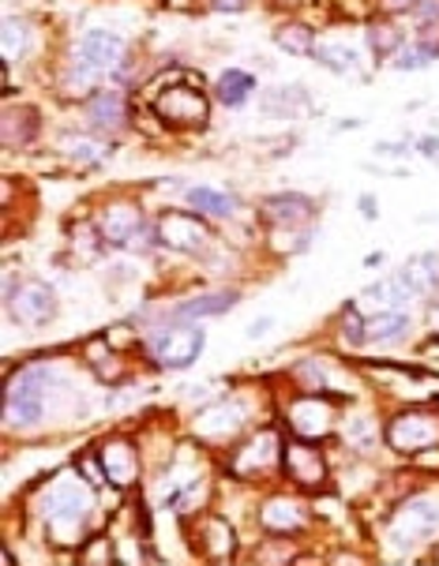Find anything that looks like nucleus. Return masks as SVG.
I'll use <instances>...</instances> for the list:
<instances>
[{"mask_svg":"<svg viewBox=\"0 0 439 566\" xmlns=\"http://www.w3.org/2000/svg\"><path fill=\"white\" fill-rule=\"evenodd\" d=\"M244 4H248V0H211L215 12H241Z\"/></svg>","mask_w":439,"mask_h":566,"instance_id":"e433bc0d","label":"nucleus"},{"mask_svg":"<svg viewBox=\"0 0 439 566\" xmlns=\"http://www.w3.org/2000/svg\"><path fill=\"white\" fill-rule=\"evenodd\" d=\"M185 199H188V207H192L196 214L211 218V222H226V218H233L237 210H241V199H237V196H229V191H218V188H207V185L188 188Z\"/></svg>","mask_w":439,"mask_h":566,"instance_id":"4be33fe9","label":"nucleus"},{"mask_svg":"<svg viewBox=\"0 0 439 566\" xmlns=\"http://www.w3.org/2000/svg\"><path fill=\"white\" fill-rule=\"evenodd\" d=\"M260 522H263V530L266 533H297L309 525V511L297 503V499H290V495H274V499H266L263 503V514H260Z\"/></svg>","mask_w":439,"mask_h":566,"instance_id":"6ab92c4d","label":"nucleus"},{"mask_svg":"<svg viewBox=\"0 0 439 566\" xmlns=\"http://www.w3.org/2000/svg\"><path fill=\"white\" fill-rule=\"evenodd\" d=\"M124 69V38L113 31H87L80 38L69 64V83L80 91H94L106 75H117Z\"/></svg>","mask_w":439,"mask_h":566,"instance_id":"f257e3e1","label":"nucleus"},{"mask_svg":"<svg viewBox=\"0 0 439 566\" xmlns=\"http://www.w3.org/2000/svg\"><path fill=\"white\" fill-rule=\"evenodd\" d=\"M342 338H346L349 345H365L368 342V323L360 319L357 308H346L342 312Z\"/></svg>","mask_w":439,"mask_h":566,"instance_id":"473e14b6","label":"nucleus"},{"mask_svg":"<svg viewBox=\"0 0 439 566\" xmlns=\"http://www.w3.org/2000/svg\"><path fill=\"white\" fill-rule=\"evenodd\" d=\"M56 382L53 368L31 364V368L15 371L4 390V424L8 428H34L45 417V401H50V387Z\"/></svg>","mask_w":439,"mask_h":566,"instance_id":"f03ea898","label":"nucleus"},{"mask_svg":"<svg viewBox=\"0 0 439 566\" xmlns=\"http://www.w3.org/2000/svg\"><path fill=\"white\" fill-rule=\"evenodd\" d=\"M203 342H207V334L199 331L196 323L169 315L166 323L150 326L147 338H143V349H147V357L155 360L158 368L177 371V368H192L199 360V353H203Z\"/></svg>","mask_w":439,"mask_h":566,"instance_id":"7ed1b4c3","label":"nucleus"},{"mask_svg":"<svg viewBox=\"0 0 439 566\" xmlns=\"http://www.w3.org/2000/svg\"><path fill=\"white\" fill-rule=\"evenodd\" d=\"M4 308L15 323L23 326H45L56 315V293L42 277H23V282H8Z\"/></svg>","mask_w":439,"mask_h":566,"instance_id":"423d86ee","label":"nucleus"},{"mask_svg":"<svg viewBox=\"0 0 439 566\" xmlns=\"http://www.w3.org/2000/svg\"><path fill=\"white\" fill-rule=\"evenodd\" d=\"M414 150H417V155H421V158L439 161V139H436V136H421V139L414 143Z\"/></svg>","mask_w":439,"mask_h":566,"instance_id":"72a5a7b5","label":"nucleus"},{"mask_svg":"<svg viewBox=\"0 0 439 566\" xmlns=\"http://www.w3.org/2000/svg\"><path fill=\"white\" fill-rule=\"evenodd\" d=\"M61 150L80 161V166H98V161L109 158L106 143L87 136V132H69V136H61Z\"/></svg>","mask_w":439,"mask_h":566,"instance_id":"bb28decb","label":"nucleus"},{"mask_svg":"<svg viewBox=\"0 0 439 566\" xmlns=\"http://www.w3.org/2000/svg\"><path fill=\"white\" fill-rule=\"evenodd\" d=\"M387 443L398 454H421L428 447H439V417L425 409H406L387 424Z\"/></svg>","mask_w":439,"mask_h":566,"instance_id":"1a4fd4ad","label":"nucleus"},{"mask_svg":"<svg viewBox=\"0 0 439 566\" xmlns=\"http://www.w3.org/2000/svg\"><path fill=\"white\" fill-rule=\"evenodd\" d=\"M203 530L211 533V541H207V555H215V559H222V555L233 552V530H229V522H222V517H203Z\"/></svg>","mask_w":439,"mask_h":566,"instance_id":"2f4dec72","label":"nucleus"},{"mask_svg":"<svg viewBox=\"0 0 439 566\" xmlns=\"http://www.w3.org/2000/svg\"><path fill=\"white\" fill-rule=\"evenodd\" d=\"M417 0H379V12L387 15H403V12H414Z\"/></svg>","mask_w":439,"mask_h":566,"instance_id":"f704fd0d","label":"nucleus"},{"mask_svg":"<svg viewBox=\"0 0 439 566\" xmlns=\"http://www.w3.org/2000/svg\"><path fill=\"white\" fill-rule=\"evenodd\" d=\"M252 91H255L252 72H241V69L222 72V75H218V83H215V98L222 102L226 109H241V105H248Z\"/></svg>","mask_w":439,"mask_h":566,"instance_id":"5701e85b","label":"nucleus"},{"mask_svg":"<svg viewBox=\"0 0 439 566\" xmlns=\"http://www.w3.org/2000/svg\"><path fill=\"white\" fill-rule=\"evenodd\" d=\"M398 277L406 282V290L414 296H421V301H428V296L439 293V252H421L414 255L409 263L398 271Z\"/></svg>","mask_w":439,"mask_h":566,"instance_id":"412c9836","label":"nucleus"},{"mask_svg":"<svg viewBox=\"0 0 439 566\" xmlns=\"http://www.w3.org/2000/svg\"><path fill=\"white\" fill-rule=\"evenodd\" d=\"M368 45H372V53H376L379 61H390V56L406 45V38H403L398 27H390V23H372L368 27Z\"/></svg>","mask_w":439,"mask_h":566,"instance_id":"c756f323","label":"nucleus"},{"mask_svg":"<svg viewBox=\"0 0 439 566\" xmlns=\"http://www.w3.org/2000/svg\"><path fill=\"white\" fill-rule=\"evenodd\" d=\"M342 436H346L349 447H357L360 454H368V450L376 447V439H379V428H376V420H372V417H353V420H346Z\"/></svg>","mask_w":439,"mask_h":566,"instance_id":"7c9ffc66","label":"nucleus"},{"mask_svg":"<svg viewBox=\"0 0 439 566\" xmlns=\"http://www.w3.org/2000/svg\"><path fill=\"white\" fill-rule=\"evenodd\" d=\"M285 473L293 476V484L301 488H320L327 484V462L316 447L309 443H290L285 447Z\"/></svg>","mask_w":439,"mask_h":566,"instance_id":"f3484780","label":"nucleus"},{"mask_svg":"<svg viewBox=\"0 0 439 566\" xmlns=\"http://www.w3.org/2000/svg\"><path fill=\"white\" fill-rule=\"evenodd\" d=\"M436 533H439V503L428 495L406 499L395 511V517H390V536L398 544H421Z\"/></svg>","mask_w":439,"mask_h":566,"instance_id":"9d476101","label":"nucleus"},{"mask_svg":"<svg viewBox=\"0 0 439 566\" xmlns=\"http://www.w3.org/2000/svg\"><path fill=\"white\" fill-rule=\"evenodd\" d=\"M285 450H279V439H274V431H260V436H252L241 450H233V473L237 476H263L266 469L279 465V458Z\"/></svg>","mask_w":439,"mask_h":566,"instance_id":"ddd939ff","label":"nucleus"},{"mask_svg":"<svg viewBox=\"0 0 439 566\" xmlns=\"http://www.w3.org/2000/svg\"><path fill=\"white\" fill-rule=\"evenodd\" d=\"M436 349H439V331H436Z\"/></svg>","mask_w":439,"mask_h":566,"instance_id":"79ce46f5","label":"nucleus"},{"mask_svg":"<svg viewBox=\"0 0 439 566\" xmlns=\"http://www.w3.org/2000/svg\"><path fill=\"white\" fill-rule=\"evenodd\" d=\"M428 315H432V323L439 326V293H436V296H428Z\"/></svg>","mask_w":439,"mask_h":566,"instance_id":"ea45409f","label":"nucleus"},{"mask_svg":"<svg viewBox=\"0 0 439 566\" xmlns=\"http://www.w3.org/2000/svg\"><path fill=\"white\" fill-rule=\"evenodd\" d=\"M241 428H244V409L237 406V401H215V406H207L196 420L199 439H207V443L237 439V431Z\"/></svg>","mask_w":439,"mask_h":566,"instance_id":"2eb2a0df","label":"nucleus"},{"mask_svg":"<svg viewBox=\"0 0 439 566\" xmlns=\"http://www.w3.org/2000/svg\"><path fill=\"white\" fill-rule=\"evenodd\" d=\"M432 559H436V563H439V548H436V555H432Z\"/></svg>","mask_w":439,"mask_h":566,"instance_id":"a19ab883","label":"nucleus"},{"mask_svg":"<svg viewBox=\"0 0 439 566\" xmlns=\"http://www.w3.org/2000/svg\"><path fill=\"white\" fill-rule=\"evenodd\" d=\"M260 218L271 229H309L316 218V203L297 191H279V196H266L260 203Z\"/></svg>","mask_w":439,"mask_h":566,"instance_id":"9b49d317","label":"nucleus"},{"mask_svg":"<svg viewBox=\"0 0 439 566\" xmlns=\"http://www.w3.org/2000/svg\"><path fill=\"white\" fill-rule=\"evenodd\" d=\"M91 495L80 484H56V492L45 503V522H50L53 544H83V533L91 525Z\"/></svg>","mask_w":439,"mask_h":566,"instance_id":"20e7f679","label":"nucleus"},{"mask_svg":"<svg viewBox=\"0 0 439 566\" xmlns=\"http://www.w3.org/2000/svg\"><path fill=\"white\" fill-rule=\"evenodd\" d=\"M271 326H274V319H255L252 326H248V338H252V342H255V338H263V334L271 331Z\"/></svg>","mask_w":439,"mask_h":566,"instance_id":"4c0bfd02","label":"nucleus"},{"mask_svg":"<svg viewBox=\"0 0 439 566\" xmlns=\"http://www.w3.org/2000/svg\"><path fill=\"white\" fill-rule=\"evenodd\" d=\"M83 117H87L94 132L113 136V132H124V124H128V102H124L121 91H94L83 102Z\"/></svg>","mask_w":439,"mask_h":566,"instance_id":"4468645a","label":"nucleus"},{"mask_svg":"<svg viewBox=\"0 0 439 566\" xmlns=\"http://www.w3.org/2000/svg\"><path fill=\"white\" fill-rule=\"evenodd\" d=\"M409 334V315L398 308L379 312L376 319H368V342L372 345H395Z\"/></svg>","mask_w":439,"mask_h":566,"instance_id":"393cba45","label":"nucleus"},{"mask_svg":"<svg viewBox=\"0 0 439 566\" xmlns=\"http://www.w3.org/2000/svg\"><path fill=\"white\" fill-rule=\"evenodd\" d=\"M274 45L279 50H285L290 56H312L316 53V31L312 27H304V23H282L279 31H274Z\"/></svg>","mask_w":439,"mask_h":566,"instance_id":"cd10ccee","label":"nucleus"},{"mask_svg":"<svg viewBox=\"0 0 439 566\" xmlns=\"http://www.w3.org/2000/svg\"><path fill=\"white\" fill-rule=\"evenodd\" d=\"M98 462L106 469V481L113 488H132L139 481V454L128 439H109V443L98 450Z\"/></svg>","mask_w":439,"mask_h":566,"instance_id":"dca6fc26","label":"nucleus"},{"mask_svg":"<svg viewBox=\"0 0 439 566\" xmlns=\"http://www.w3.org/2000/svg\"><path fill=\"white\" fill-rule=\"evenodd\" d=\"M360 214H365L368 222H372V218H376V199H372V196H360Z\"/></svg>","mask_w":439,"mask_h":566,"instance_id":"58836bf2","label":"nucleus"},{"mask_svg":"<svg viewBox=\"0 0 439 566\" xmlns=\"http://www.w3.org/2000/svg\"><path fill=\"white\" fill-rule=\"evenodd\" d=\"M376 155L379 158H406L409 147L406 143H376Z\"/></svg>","mask_w":439,"mask_h":566,"instance_id":"c9c22d12","label":"nucleus"},{"mask_svg":"<svg viewBox=\"0 0 439 566\" xmlns=\"http://www.w3.org/2000/svg\"><path fill=\"white\" fill-rule=\"evenodd\" d=\"M155 117L174 124V128H203L211 120V102L199 86H188V83H174L166 91L155 94Z\"/></svg>","mask_w":439,"mask_h":566,"instance_id":"0eeeda50","label":"nucleus"},{"mask_svg":"<svg viewBox=\"0 0 439 566\" xmlns=\"http://www.w3.org/2000/svg\"><path fill=\"white\" fill-rule=\"evenodd\" d=\"M237 301H241V293H237V290H207V293L192 296V301L177 304L169 315H174V319H188V323L215 319V315H226Z\"/></svg>","mask_w":439,"mask_h":566,"instance_id":"aec40b11","label":"nucleus"},{"mask_svg":"<svg viewBox=\"0 0 439 566\" xmlns=\"http://www.w3.org/2000/svg\"><path fill=\"white\" fill-rule=\"evenodd\" d=\"M98 229L106 237L109 248H121V252H147L150 244L158 241L155 226L147 222V214L139 210V203L132 199H117L98 214Z\"/></svg>","mask_w":439,"mask_h":566,"instance_id":"39448f33","label":"nucleus"},{"mask_svg":"<svg viewBox=\"0 0 439 566\" xmlns=\"http://www.w3.org/2000/svg\"><path fill=\"white\" fill-rule=\"evenodd\" d=\"M38 128H42V120L31 105H8L4 120H0V143H4V150H23L27 143L38 139Z\"/></svg>","mask_w":439,"mask_h":566,"instance_id":"a211bd4d","label":"nucleus"},{"mask_svg":"<svg viewBox=\"0 0 439 566\" xmlns=\"http://www.w3.org/2000/svg\"><path fill=\"white\" fill-rule=\"evenodd\" d=\"M316 61L323 64L327 72L334 75H357L360 72V53L353 50V45H342V42H323L316 45Z\"/></svg>","mask_w":439,"mask_h":566,"instance_id":"a878e982","label":"nucleus"},{"mask_svg":"<svg viewBox=\"0 0 439 566\" xmlns=\"http://www.w3.org/2000/svg\"><path fill=\"white\" fill-rule=\"evenodd\" d=\"M155 233H158V244L174 248V252H185V255L203 252V248L215 241L211 218L196 214V210H166L155 222Z\"/></svg>","mask_w":439,"mask_h":566,"instance_id":"6e6552de","label":"nucleus"},{"mask_svg":"<svg viewBox=\"0 0 439 566\" xmlns=\"http://www.w3.org/2000/svg\"><path fill=\"white\" fill-rule=\"evenodd\" d=\"M0 42H4V64L12 69L19 56L31 53L34 45V23L27 15H8L4 19V34H0Z\"/></svg>","mask_w":439,"mask_h":566,"instance_id":"b1692460","label":"nucleus"},{"mask_svg":"<svg viewBox=\"0 0 439 566\" xmlns=\"http://www.w3.org/2000/svg\"><path fill=\"white\" fill-rule=\"evenodd\" d=\"M290 424L304 439H320L334 428V409L327 398H320L316 390H304L290 409Z\"/></svg>","mask_w":439,"mask_h":566,"instance_id":"f8f14e48","label":"nucleus"},{"mask_svg":"<svg viewBox=\"0 0 439 566\" xmlns=\"http://www.w3.org/2000/svg\"><path fill=\"white\" fill-rule=\"evenodd\" d=\"M439 56V50H432V45H425V42H409V45H403L395 56H390V69L395 72H425L428 64H432Z\"/></svg>","mask_w":439,"mask_h":566,"instance_id":"c85d7f7f","label":"nucleus"}]
</instances>
